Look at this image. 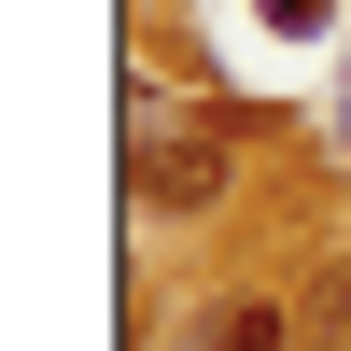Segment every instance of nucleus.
I'll return each mask as SVG.
<instances>
[{
  "mask_svg": "<svg viewBox=\"0 0 351 351\" xmlns=\"http://www.w3.org/2000/svg\"><path fill=\"white\" fill-rule=\"evenodd\" d=\"M225 169H239V112H141V211H225Z\"/></svg>",
  "mask_w": 351,
  "mask_h": 351,
  "instance_id": "f257e3e1",
  "label": "nucleus"
},
{
  "mask_svg": "<svg viewBox=\"0 0 351 351\" xmlns=\"http://www.w3.org/2000/svg\"><path fill=\"white\" fill-rule=\"evenodd\" d=\"M295 337H309V351H351V253H337V267L295 295Z\"/></svg>",
  "mask_w": 351,
  "mask_h": 351,
  "instance_id": "f03ea898",
  "label": "nucleus"
},
{
  "mask_svg": "<svg viewBox=\"0 0 351 351\" xmlns=\"http://www.w3.org/2000/svg\"><path fill=\"white\" fill-rule=\"evenodd\" d=\"M169 351H225V295H211V309H183V337H169Z\"/></svg>",
  "mask_w": 351,
  "mask_h": 351,
  "instance_id": "7ed1b4c3",
  "label": "nucleus"
},
{
  "mask_svg": "<svg viewBox=\"0 0 351 351\" xmlns=\"http://www.w3.org/2000/svg\"><path fill=\"white\" fill-rule=\"evenodd\" d=\"M337 155H351V84H337Z\"/></svg>",
  "mask_w": 351,
  "mask_h": 351,
  "instance_id": "20e7f679",
  "label": "nucleus"
}]
</instances>
